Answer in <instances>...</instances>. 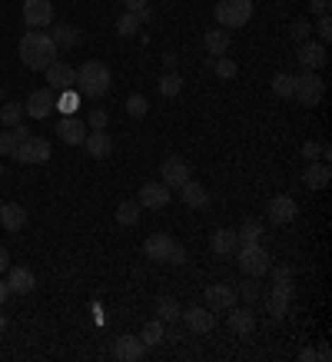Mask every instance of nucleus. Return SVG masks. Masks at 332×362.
I'll list each match as a JSON object with an SVG mask.
<instances>
[{"instance_id": "42", "label": "nucleus", "mask_w": 332, "mask_h": 362, "mask_svg": "<svg viewBox=\"0 0 332 362\" xmlns=\"http://www.w3.org/2000/svg\"><path fill=\"white\" fill-rule=\"evenodd\" d=\"M60 110L70 117V113H77V107H80V97L77 93H70V90H64V97H60V103H57Z\"/></svg>"}, {"instance_id": "10", "label": "nucleus", "mask_w": 332, "mask_h": 362, "mask_svg": "<svg viewBox=\"0 0 332 362\" xmlns=\"http://www.w3.org/2000/svg\"><path fill=\"white\" fill-rule=\"evenodd\" d=\"M77 83V70L64 60H54V64L47 66V87L54 90V93H64V90H73Z\"/></svg>"}, {"instance_id": "48", "label": "nucleus", "mask_w": 332, "mask_h": 362, "mask_svg": "<svg viewBox=\"0 0 332 362\" xmlns=\"http://www.w3.org/2000/svg\"><path fill=\"white\" fill-rule=\"evenodd\" d=\"M123 4H126V11H133V13L146 11V0H123Z\"/></svg>"}, {"instance_id": "21", "label": "nucleus", "mask_w": 332, "mask_h": 362, "mask_svg": "<svg viewBox=\"0 0 332 362\" xmlns=\"http://www.w3.org/2000/svg\"><path fill=\"white\" fill-rule=\"evenodd\" d=\"M83 150H87L93 160H107V156L113 153V140H110V133H103V130H93L87 133V140H83Z\"/></svg>"}, {"instance_id": "7", "label": "nucleus", "mask_w": 332, "mask_h": 362, "mask_svg": "<svg viewBox=\"0 0 332 362\" xmlns=\"http://www.w3.org/2000/svg\"><path fill=\"white\" fill-rule=\"evenodd\" d=\"M322 93H326V80H322L316 70L296 74V90H292V97H296L302 107H319Z\"/></svg>"}, {"instance_id": "29", "label": "nucleus", "mask_w": 332, "mask_h": 362, "mask_svg": "<svg viewBox=\"0 0 332 362\" xmlns=\"http://www.w3.org/2000/svg\"><path fill=\"white\" fill-rule=\"evenodd\" d=\"M146 21H150V11H140V13L126 11L120 21H117V33H120V37H133V33L140 30V23H146Z\"/></svg>"}, {"instance_id": "54", "label": "nucleus", "mask_w": 332, "mask_h": 362, "mask_svg": "<svg viewBox=\"0 0 332 362\" xmlns=\"http://www.w3.org/2000/svg\"><path fill=\"white\" fill-rule=\"evenodd\" d=\"M0 176H4V163H0Z\"/></svg>"}, {"instance_id": "28", "label": "nucleus", "mask_w": 332, "mask_h": 362, "mask_svg": "<svg viewBox=\"0 0 332 362\" xmlns=\"http://www.w3.org/2000/svg\"><path fill=\"white\" fill-rule=\"evenodd\" d=\"M210 246H213V252H220V256H230V252H236L239 240H236V233H232V230H213Z\"/></svg>"}, {"instance_id": "18", "label": "nucleus", "mask_w": 332, "mask_h": 362, "mask_svg": "<svg viewBox=\"0 0 332 362\" xmlns=\"http://www.w3.org/2000/svg\"><path fill=\"white\" fill-rule=\"evenodd\" d=\"M33 286H37V276H33L27 266H11V273H7V289H11V293L27 296V293H33Z\"/></svg>"}, {"instance_id": "26", "label": "nucleus", "mask_w": 332, "mask_h": 362, "mask_svg": "<svg viewBox=\"0 0 332 362\" xmlns=\"http://www.w3.org/2000/svg\"><path fill=\"white\" fill-rule=\"evenodd\" d=\"M50 40L57 44V50H70V47H77L83 37H80V30L73 27V23H60V27L50 30Z\"/></svg>"}, {"instance_id": "3", "label": "nucleus", "mask_w": 332, "mask_h": 362, "mask_svg": "<svg viewBox=\"0 0 332 362\" xmlns=\"http://www.w3.org/2000/svg\"><path fill=\"white\" fill-rule=\"evenodd\" d=\"M113 77H110V66L100 64V60H87V64L77 70V87L80 93H87V97H103L107 90H110Z\"/></svg>"}, {"instance_id": "39", "label": "nucleus", "mask_w": 332, "mask_h": 362, "mask_svg": "<svg viewBox=\"0 0 332 362\" xmlns=\"http://www.w3.org/2000/svg\"><path fill=\"white\" fill-rule=\"evenodd\" d=\"M20 117H23L20 103H7V107H0V123H4L7 130H13V127L20 123Z\"/></svg>"}, {"instance_id": "16", "label": "nucleus", "mask_w": 332, "mask_h": 362, "mask_svg": "<svg viewBox=\"0 0 332 362\" xmlns=\"http://www.w3.org/2000/svg\"><path fill=\"white\" fill-rule=\"evenodd\" d=\"M136 203L143 209H163L166 203H170V187H163V183H143Z\"/></svg>"}, {"instance_id": "34", "label": "nucleus", "mask_w": 332, "mask_h": 362, "mask_svg": "<svg viewBox=\"0 0 332 362\" xmlns=\"http://www.w3.org/2000/svg\"><path fill=\"white\" fill-rule=\"evenodd\" d=\"M292 90H296V74H276V77H273V93H276V97L289 100Z\"/></svg>"}, {"instance_id": "25", "label": "nucleus", "mask_w": 332, "mask_h": 362, "mask_svg": "<svg viewBox=\"0 0 332 362\" xmlns=\"http://www.w3.org/2000/svg\"><path fill=\"white\" fill-rule=\"evenodd\" d=\"M230 329L236 332V336H249V332L256 329V316H253V309H246V306H230Z\"/></svg>"}, {"instance_id": "23", "label": "nucleus", "mask_w": 332, "mask_h": 362, "mask_svg": "<svg viewBox=\"0 0 332 362\" xmlns=\"http://www.w3.org/2000/svg\"><path fill=\"white\" fill-rule=\"evenodd\" d=\"M179 197H183V203L193 209H203L210 206V193H206V187L203 183H196V180H186L183 187H179Z\"/></svg>"}, {"instance_id": "30", "label": "nucleus", "mask_w": 332, "mask_h": 362, "mask_svg": "<svg viewBox=\"0 0 332 362\" xmlns=\"http://www.w3.org/2000/svg\"><path fill=\"white\" fill-rule=\"evenodd\" d=\"M140 213H143V206H140L136 199H123L120 206H117V223H120V226H136V223H140Z\"/></svg>"}, {"instance_id": "6", "label": "nucleus", "mask_w": 332, "mask_h": 362, "mask_svg": "<svg viewBox=\"0 0 332 362\" xmlns=\"http://www.w3.org/2000/svg\"><path fill=\"white\" fill-rule=\"evenodd\" d=\"M253 17V0H220L216 4V23L226 27H246Z\"/></svg>"}, {"instance_id": "22", "label": "nucleus", "mask_w": 332, "mask_h": 362, "mask_svg": "<svg viewBox=\"0 0 332 362\" xmlns=\"http://www.w3.org/2000/svg\"><path fill=\"white\" fill-rule=\"evenodd\" d=\"M0 226L11 233H20L23 226H27V209H23L20 203H4V206H0Z\"/></svg>"}, {"instance_id": "14", "label": "nucleus", "mask_w": 332, "mask_h": 362, "mask_svg": "<svg viewBox=\"0 0 332 362\" xmlns=\"http://www.w3.org/2000/svg\"><path fill=\"white\" fill-rule=\"evenodd\" d=\"M113 356L120 362H140L146 356V346L140 336H120V339L113 342Z\"/></svg>"}, {"instance_id": "49", "label": "nucleus", "mask_w": 332, "mask_h": 362, "mask_svg": "<svg viewBox=\"0 0 332 362\" xmlns=\"http://www.w3.org/2000/svg\"><path fill=\"white\" fill-rule=\"evenodd\" d=\"M316 359H322V362H329V359H332V349L326 346V342H322L319 349H316Z\"/></svg>"}, {"instance_id": "55", "label": "nucleus", "mask_w": 332, "mask_h": 362, "mask_svg": "<svg viewBox=\"0 0 332 362\" xmlns=\"http://www.w3.org/2000/svg\"><path fill=\"white\" fill-rule=\"evenodd\" d=\"M0 206H4V203H0Z\"/></svg>"}, {"instance_id": "19", "label": "nucleus", "mask_w": 332, "mask_h": 362, "mask_svg": "<svg viewBox=\"0 0 332 362\" xmlns=\"http://www.w3.org/2000/svg\"><path fill=\"white\" fill-rule=\"evenodd\" d=\"M332 180V170L326 160H309V166H306V173H302V183L309 189H326Z\"/></svg>"}, {"instance_id": "13", "label": "nucleus", "mask_w": 332, "mask_h": 362, "mask_svg": "<svg viewBox=\"0 0 332 362\" xmlns=\"http://www.w3.org/2000/svg\"><path fill=\"white\" fill-rule=\"evenodd\" d=\"M186 180H193L186 160H183V156H166L163 160V187H183Z\"/></svg>"}, {"instance_id": "33", "label": "nucleus", "mask_w": 332, "mask_h": 362, "mask_svg": "<svg viewBox=\"0 0 332 362\" xmlns=\"http://www.w3.org/2000/svg\"><path fill=\"white\" fill-rule=\"evenodd\" d=\"M236 240H239V246H243V243H259V240H263V223L246 220L243 226L236 230Z\"/></svg>"}, {"instance_id": "40", "label": "nucleus", "mask_w": 332, "mask_h": 362, "mask_svg": "<svg viewBox=\"0 0 332 362\" xmlns=\"http://www.w3.org/2000/svg\"><path fill=\"white\" fill-rule=\"evenodd\" d=\"M146 110H150V103H146L143 93H133V97L126 100V113H130V117H136V120H140V117H146Z\"/></svg>"}, {"instance_id": "32", "label": "nucleus", "mask_w": 332, "mask_h": 362, "mask_svg": "<svg viewBox=\"0 0 332 362\" xmlns=\"http://www.w3.org/2000/svg\"><path fill=\"white\" fill-rule=\"evenodd\" d=\"M156 319H160V322H177V319H179V306L170 296H160V299H156Z\"/></svg>"}, {"instance_id": "47", "label": "nucleus", "mask_w": 332, "mask_h": 362, "mask_svg": "<svg viewBox=\"0 0 332 362\" xmlns=\"http://www.w3.org/2000/svg\"><path fill=\"white\" fill-rule=\"evenodd\" d=\"M309 7H312V11H316V13H319V17H322V13H329L332 0H309Z\"/></svg>"}, {"instance_id": "4", "label": "nucleus", "mask_w": 332, "mask_h": 362, "mask_svg": "<svg viewBox=\"0 0 332 362\" xmlns=\"http://www.w3.org/2000/svg\"><path fill=\"white\" fill-rule=\"evenodd\" d=\"M236 263H239V269H243L246 276L263 279V276L269 273L273 259H269V252H266L259 243H243V246H236Z\"/></svg>"}, {"instance_id": "31", "label": "nucleus", "mask_w": 332, "mask_h": 362, "mask_svg": "<svg viewBox=\"0 0 332 362\" xmlns=\"http://www.w3.org/2000/svg\"><path fill=\"white\" fill-rule=\"evenodd\" d=\"M163 336H166V329H163V322H160V319H146L143 329H140V339H143L146 349H150V346H160Z\"/></svg>"}, {"instance_id": "51", "label": "nucleus", "mask_w": 332, "mask_h": 362, "mask_svg": "<svg viewBox=\"0 0 332 362\" xmlns=\"http://www.w3.org/2000/svg\"><path fill=\"white\" fill-rule=\"evenodd\" d=\"M299 362H316V349H302L299 352Z\"/></svg>"}, {"instance_id": "12", "label": "nucleus", "mask_w": 332, "mask_h": 362, "mask_svg": "<svg viewBox=\"0 0 332 362\" xmlns=\"http://www.w3.org/2000/svg\"><path fill=\"white\" fill-rule=\"evenodd\" d=\"M269 220L276 223V226H286V223H292L296 220V213H299V206H296V199L292 197H286V193H279V197H273L269 199Z\"/></svg>"}, {"instance_id": "11", "label": "nucleus", "mask_w": 332, "mask_h": 362, "mask_svg": "<svg viewBox=\"0 0 332 362\" xmlns=\"http://www.w3.org/2000/svg\"><path fill=\"white\" fill-rule=\"evenodd\" d=\"M292 306V283H273V289L266 293V309L276 319H283Z\"/></svg>"}, {"instance_id": "52", "label": "nucleus", "mask_w": 332, "mask_h": 362, "mask_svg": "<svg viewBox=\"0 0 332 362\" xmlns=\"http://www.w3.org/2000/svg\"><path fill=\"white\" fill-rule=\"evenodd\" d=\"M7 296H11V289H7V283H4V279H0V306H4V303H7Z\"/></svg>"}, {"instance_id": "37", "label": "nucleus", "mask_w": 332, "mask_h": 362, "mask_svg": "<svg viewBox=\"0 0 332 362\" xmlns=\"http://www.w3.org/2000/svg\"><path fill=\"white\" fill-rule=\"evenodd\" d=\"M259 293H263V289H259V279H253V276H246L243 283L236 286V296L246 299V303H256V299H259Z\"/></svg>"}, {"instance_id": "36", "label": "nucleus", "mask_w": 332, "mask_h": 362, "mask_svg": "<svg viewBox=\"0 0 332 362\" xmlns=\"http://www.w3.org/2000/svg\"><path fill=\"white\" fill-rule=\"evenodd\" d=\"M213 70H216V77H220V80H232L236 74H239V66H236V60H230L226 54L213 60Z\"/></svg>"}, {"instance_id": "41", "label": "nucleus", "mask_w": 332, "mask_h": 362, "mask_svg": "<svg viewBox=\"0 0 332 362\" xmlns=\"http://www.w3.org/2000/svg\"><path fill=\"white\" fill-rule=\"evenodd\" d=\"M289 33H292V40H296V44H306V40H309V33H312V23L309 21H292L289 23Z\"/></svg>"}, {"instance_id": "50", "label": "nucleus", "mask_w": 332, "mask_h": 362, "mask_svg": "<svg viewBox=\"0 0 332 362\" xmlns=\"http://www.w3.org/2000/svg\"><path fill=\"white\" fill-rule=\"evenodd\" d=\"M4 269H11V252L0 246V273H4Z\"/></svg>"}, {"instance_id": "43", "label": "nucleus", "mask_w": 332, "mask_h": 362, "mask_svg": "<svg viewBox=\"0 0 332 362\" xmlns=\"http://www.w3.org/2000/svg\"><path fill=\"white\" fill-rule=\"evenodd\" d=\"M90 123H93L97 130H107V123H110V113L103 110V107H93V110H90Z\"/></svg>"}, {"instance_id": "53", "label": "nucleus", "mask_w": 332, "mask_h": 362, "mask_svg": "<svg viewBox=\"0 0 332 362\" xmlns=\"http://www.w3.org/2000/svg\"><path fill=\"white\" fill-rule=\"evenodd\" d=\"M7 329V316H4V313H0V332Z\"/></svg>"}, {"instance_id": "35", "label": "nucleus", "mask_w": 332, "mask_h": 362, "mask_svg": "<svg viewBox=\"0 0 332 362\" xmlns=\"http://www.w3.org/2000/svg\"><path fill=\"white\" fill-rule=\"evenodd\" d=\"M30 130H23V127H13V130H4L0 133V156H11L13 146H17V140L20 136H27Z\"/></svg>"}, {"instance_id": "2", "label": "nucleus", "mask_w": 332, "mask_h": 362, "mask_svg": "<svg viewBox=\"0 0 332 362\" xmlns=\"http://www.w3.org/2000/svg\"><path fill=\"white\" fill-rule=\"evenodd\" d=\"M143 252L153 259V263H163V266H183L186 263V250H183L173 236H166V233H153V236H146Z\"/></svg>"}, {"instance_id": "1", "label": "nucleus", "mask_w": 332, "mask_h": 362, "mask_svg": "<svg viewBox=\"0 0 332 362\" xmlns=\"http://www.w3.org/2000/svg\"><path fill=\"white\" fill-rule=\"evenodd\" d=\"M57 54L60 50H57V44L50 40L47 30H27L20 37V60L30 70H47L57 60Z\"/></svg>"}, {"instance_id": "8", "label": "nucleus", "mask_w": 332, "mask_h": 362, "mask_svg": "<svg viewBox=\"0 0 332 362\" xmlns=\"http://www.w3.org/2000/svg\"><path fill=\"white\" fill-rule=\"evenodd\" d=\"M23 23L30 30L50 27L54 23V4L50 0H23Z\"/></svg>"}, {"instance_id": "45", "label": "nucleus", "mask_w": 332, "mask_h": 362, "mask_svg": "<svg viewBox=\"0 0 332 362\" xmlns=\"http://www.w3.org/2000/svg\"><path fill=\"white\" fill-rule=\"evenodd\" d=\"M316 30H319L322 44H326V40H329V37H332V17H329V13H322L319 21H316Z\"/></svg>"}, {"instance_id": "5", "label": "nucleus", "mask_w": 332, "mask_h": 362, "mask_svg": "<svg viewBox=\"0 0 332 362\" xmlns=\"http://www.w3.org/2000/svg\"><path fill=\"white\" fill-rule=\"evenodd\" d=\"M11 156L17 160V163H27V166L47 163V160H50V143H47L44 136H37V133H27V136L17 140V146H13Z\"/></svg>"}, {"instance_id": "9", "label": "nucleus", "mask_w": 332, "mask_h": 362, "mask_svg": "<svg viewBox=\"0 0 332 362\" xmlns=\"http://www.w3.org/2000/svg\"><path fill=\"white\" fill-rule=\"evenodd\" d=\"M50 110H57V93L50 87L33 90L30 97H27V103H23V113H27V117H33V120H47V117H50Z\"/></svg>"}, {"instance_id": "15", "label": "nucleus", "mask_w": 332, "mask_h": 362, "mask_svg": "<svg viewBox=\"0 0 332 362\" xmlns=\"http://www.w3.org/2000/svg\"><path fill=\"white\" fill-rule=\"evenodd\" d=\"M57 133H60V140H64L66 146H83V140H87V127H83V120L73 117V113L57 123Z\"/></svg>"}, {"instance_id": "24", "label": "nucleus", "mask_w": 332, "mask_h": 362, "mask_svg": "<svg viewBox=\"0 0 332 362\" xmlns=\"http://www.w3.org/2000/svg\"><path fill=\"white\" fill-rule=\"evenodd\" d=\"M183 322H186L193 332H213V326H216L213 309H199V306L186 309V313H183Z\"/></svg>"}, {"instance_id": "38", "label": "nucleus", "mask_w": 332, "mask_h": 362, "mask_svg": "<svg viewBox=\"0 0 332 362\" xmlns=\"http://www.w3.org/2000/svg\"><path fill=\"white\" fill-rule=\"evenodd\" d=\"M179 90H183V77H179V74H173V70H170V74H163V77H160V93H163V97H177Z\"/></svg>"}, {"instance_id": "27", "label": "nucleus", "mask_w": 332, "mask_h": 362, "mask_svg": "<svg viewBox=\"0 0 332 362\" xmlns=\"http://www.w3.org/2000/svg\"><path fill=\"white\" fill-rule=\"evenodd\" d=\"M203 47H206V54L223 57L230 50V33L223 30V27H213V30H206V37H203Z\"/></svg>"}, {"instance_id": "46", "label": "nucleus", "mask_w": 332, "mask_h": 362, "mask_svg": "<svg viewBox=\"0 0 332 362\" xmlns=\"http://www.w3.org/2000/svg\"><path fill=\"white\" fill-rule=\"evenodd\" d=\"M302 156H306V160H322V143L309 140L306 146H302Z\"/></svg>"}, {"instance_id": "17", "label": "nucleus", "mask_w": 332, "mask_h": 362, "mask_svg": "<svg viewBox=\"0 0 332 362\" xmlns=\"http://www.w3.org/2000/svg\"><path fill=\"white\" fill-rule=\"evenodd\" d=\"M299 64H302V70H319V66H326V60H329V54H326V44H299L296 50Z\"/></svg>"}, {"instance_id": "20", "label": "nucleus", "mask_w": 332, "mask_h": 362, "mask_svg": "<svg viewBox=\"0 0 332 362\" xmlns=\"http://www.w3.org/2000/svg\"><path fill=\"white\" fill-rule=\"evenodd\" d=\"M236 289L226 283H216V286H206V306L210 309H230L236 306Z\"/></svg>"}, {"instance_id": "44", "label": "nucleus", "mask_w": 332, "mask_h": 362, "mask_svg": "<svg viewBox=\"0 0 332 362\" xmlns=\"http://www.w3.org/2000/svg\"><path fill=\"white\" fill-rule=\"evenodd\" d=\"M266 276H273V283H292V269H289V266H276V269L269 266Z\"/></svg>"}]
</instances>
